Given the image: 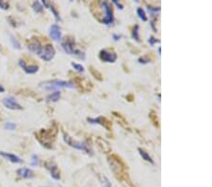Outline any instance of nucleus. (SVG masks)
I'll list each match as a JSON object with an SVG mask.
<instances>
[{
	"label": "nucleus",
	"mask_w": 212,
	"mask_h": 187,
	"mask_svg": "<svg viewBox=\"0 0 212 187\" xmlns=\"http://www.w3.org/2000/svg\"><path fill=\"white\" fill-rule=\"evenodd\" d=\"M109 165L111 166V170L113 171V173L115 174V176L119 179V180H124L126 179V165L124 163V161L121 159L118 155L112 154L108 158Z\"/></svg>",
	"instance_id": "1"
},
{
	"label": "nucleus",
	"mask_w": 212,
	"mask_h": 187,
	"mask_svg": "<svg viewBox=\"0 0 212 187\" xmlns=\"http://www.w3.org/2000/svg\"><path fill=\"white\" fill-rule=\"evenodd\" d=\"M58 133V128L53 127L48 131H41L38 133V139L40 140V142L46 147H52V142L55 140L56 135Z\"/></svg>",
	"instance_id": "2"
},
{
	"label": "nucleus",
	"mask_w": 212,
	"mask_h": 187,
	"mask_svg": "<svg viewBox=\"0 0 212 187\" xmlns=\"http://www.w3.org/2000/svg\"><path fill=\"white\" fill-rule=\"evenodd\" d=\"M41 88L45 89V90H54L57 88H71L74 89L75 85L73 82L70 81H59V79H53V81H46L44 82H41L39 85Z\"/></svg>",
	"instance_id": "3"
},
{
	"label": "nucleus",
	"mask_w": 212,
	"mask_h": 187,
	"mask_svg": "<svg viewBox=\"0 0 212 187\" xmlns=\"http://www.w3.org/2000/svg\"><path fill=\"white\" fill-rule=\"evenodd\" d=\"M61 47L64 49V51H65L66 53H68V54H71V55L75 54L77 55V53H78L77 55L81 54V52H79V51L75 49V39L71 36H66L65 38H64L61 42Z\"/></svg>",
	"instance_id": "4"
},
{
	"label": "nucleus",
	"mask_w": 212,
	"mask_h": 187,
	"mask_svg": "<svg viewBox=\"0 0 212 187\" xmlns=\"http://www.w3.org/2000/svg\"><path fill=\"white\" fill-rule=\"evenodd\" d=\"M101 4L104 9V11H105V16H104V19H103V21H102V23H104L106 25L111 24V23H113V10H112L111 6L106 1L101 2Z\"/></svg>",
	"instance_id": "5"
},
{
	"label": "nucleus",
	"mask_w": 212,
	"mask_h": 187,
	"mask_svg": "<svg viewBox=\"0 0 212 187\" xmlns=\"http://www.w3.org/2000/svg\"><path fill=\"white\" fill-rule=\"evenodd\" d=\"M99 58L106 63H114L117 60V54L111 49H102L99 53Z\"/></svg>",
	"instance_id": "6"
},
{
	"label": "nucleus",
	"mask_w": 212,
	"mask_h": 187,
	"mask_svg": "<svg viewBox=\"0 0 212 187\" xmlns=\"http://www.w3.org/2000/svg\"><path fill=\"white\" fill-rule=\"evenodd\" d=\"M55 48L53 47V45L51 44H46L43 47V49H41V51L40 53V57L44 60H46V62H49V60H51L53 58H54L55 56Z\"/></svg>",
	"instance_id": "7"
},
{
	"label": "nucleus",
	"mask_w": 212,
	"mask_h": 187,
	"mask_svg": "<svg viewBox=\"0 0 212 187\" xmlns=\"http://www.w3.org/2000/svg\"><path fill=\"white\" fill-rule=\"evenodd\" d=\"M63 140H64V142H65L66 144H68L72 147H75V148H77V149H79V150H86V151L88 150L87 149V146L85 144H83L81 142H78V141H77V140H74L69 134L64 133Z\"/></svg>",
	"instance_id": "8"
},
{
	"label": "nucleus",
	"mask_w": 212,
	"mask_h": 187,
	"mask_svg": "<svg viewBox=\"0 0 212 187\" xmlns=\"http://www.w3.org/2000/svg\"><path fill=\"white\" fill-rule=\"evenodd\" d=\"M88 121L90 123L101 125L102 127L107 129L108 131H110L112 129V122L109 121L108 118H106L105 116H98L97 118H88Z\"/></svg>",
	"instance_id": "9"
},
{
	"label": "nucleus",
	"mask_w": 212,
	"mask_h": 187,
	"mask_svg": "<svg viewBox=\"0 0 212 187\" xmlns=\"http://www.w3.org/2000/svg\"><path fill=\"white\" fill-rule=\"evenodd\" d=\"M44 166L50 171L52 178H54L55 180H59L60 179V171L59 169L58 165H56L54 162L52 161H48L44 163Z\"/></svg>",
	"instance_id": "10"
},
{
	"label": "nucleus",
	"mask_w": 212,
	"mask_h": 187,
	"mask_svg": "<svg viewBox=\"0 0 212 187\" xmlns=\"http://www.w3.org/2000/svg\"><path fill=\"white\" fill-rule=\"evenodd\" d=\"M75 84H77L78 86V88L80 91H82V92H85V91H90L93 88V85H92V82L90 81H87L86 83L84 82L85 81L84 79H82L79 76H75Z\"/></svg>",
	"instance_id": "11"
},
{
	"label": "nucleus",
	"mask_w": 212,
	"mask_h": 187,
	"mask_svg": "<svg viewBox=\"0 0 212 187\" xmlns=\"http://www.w3.org/2000/svg\"><path fill=\"white\" fill-rule=\"evenodd\" d=\"M3 104L6 108L10 109V110L16 111V110H22L23 109V107L19 104V103L15 100L13 97H10L4 98L3 99Z\"/></svg>",
	"instance_id": "12"
},
{
	"label": "nucleus",
	"mask_w": 212,
	"mask_h": 187,
	"mask_svg": "<svg viewBox=\"0 0 212 187\" xmlns=\"http://www.w3.org/2000/svg\"><path fill=\"white\" fill-rule=\"evenodd\" d=\"M96 143L98 145V147H99V148L104 152V153H109V152H111V147L107 140H105L104 138H102V137H97Z\"/></svg>",
	"instance_id": "13"
},
{
	"label": "nucleus",
	"mask_w": 212,
	"mask_h": 187,
	"mask_svg": "<svg viewBox=\"0 0 212 187\" xmlns=\"http://www.w3.org/2000/svg\"><path fill=\"white\" fill-rule=\"evenodd\" d=\"M19 65L22 67V69L24 70L26 74H35L36 72L39 70V67L37 65H26V63L23 60H19Z\"/></svg>",
	"instance_id": "14"
},
{
	"label": "nucleus",
	"mask_w": 212,
	"mask_h": 187,
	"mask_svg": "<svg viewBox=\"0 0 212 187\" xmlns=\"http://www.w3.org/2000/svg\"><path fill=\"white\" fill-rule=\"evenodd\" d=\"M50 36L53 40L59 41L61 38V30L58 25H53L50 28Z\"/></svg>",
	"instance_id": "15"
},
{
	"label": "nucleus",
	"mask_w": 212,
	"mask_h": 187,
	"mask_svg": "<svg viewBox=\"0 0 212 187\" xmlns=\"http://www.w3.org/2000/svg\"><path fill=\"white\" fill-rule=\"evenodd\" d=\"M43 47L44 45H41V44L39 41H34L31 44H29L28 45V48L29 51L35 53V54H37V55H40L41 49H43Z\"/></svg>",
	"instance_id": "16"
},
{
	"label": "nucleus",
	"mask_w": 212,
	"mask_h": 187,
	"mask_svg": "<svg viewBox=\"0 0 212 187\" xmlns=\"http://www.w3.org/2000/svg\"><path fill=\"white\" fill-rule=\"evenodd\" d=\"M0 155H1L3 158H5L6 160H8V161H10L11 163H22L21 158H19L18 156L14 155V154H10V153H7V152L1 151V152H0Z\"/></svg>",
	"instance_id": "17"
},
{
	"label": "nucleus",
	"mask_w": 212,
	"mask_h": 187,
	"mask_svg": "<svg viewBox=\"0 0 212 187\" xmlns=\"http://www.w3.org/2000/svg\"><path fill=\"white\" fill-rule=\"evenodd\" d=\"M17 175L23 179H29L33 177V172L28 168H20L17 170Z\"/></svg>",
	"instance_id": "18"
},
{
	"label": "nucleus",
	"mask_w": 212,
	"mask_h": 187,
	"mask_svg": "<svg viewBox=\"0 0 212 187\" xmlns=\"http://www.w3.org/2000/svg\"><path fill=\"white\" fill-rule=\"evenodd\" d=\"M149 118H150L151 122H152L155 127L160 128V119H158L157 114L156 112H155V111H150V113H149Z\"/></svg>",
	"instance_id": "19"
},
{
	"label": "nucleus",
	"mask_w": 212,
	"mask_h": 187,
	"mask_svg": "<svg viewBox=\"0 0 212 187\" xmlns=\"http://www.w3.org/2000/svg\"><path fill=\"white\" fill-rule=\"evenodd\" d=\"M89 70H90V74H92V76L93 77H94L95 78L97 81H103V76H102V74L100 73L99 71H98L97 69H95V68H94L93 66H90L89 67Z\"/></svg>",
	"instance_id": "20"
},
{
	"label": "nucleus",
	"mask_w": 212,
	"mask_h": 187,
	"mask_svg": "<svg viewBox=\"0 0 212 187\" xmlns=\"http://www.w3.org/2000/svg\"><path fill=\"white\" fill-rule=\"evenodd\" d=\"M60 97V92L59 91H55L54 93H52L51 95H49L46 97L47 102H57Z\"/></svg>",
	"instance_id": "21"
},
{
	"label": "nucleus",
	"mask_w": 212,
	"mask_h": 187,
	"mask_svg": "<svg viewBox=\"0 0 212 187\" xmlns=\"http://www.w3.org/2000/svg\"><path fill=\"white\" fill-rule=\"evenodd\" d=\"M139 154H141V156L142 157L143 160H145V161L149 162L151 163H154L153 159L151 158V156L148 153H147V152L144 149H142V148H139Z\"/></svg>",
	"instance_id": "22"
},
{
	"label": "nucleus",
	"mask_w": 212,
	"mask_h": 187,
	"mask_svg": "<svg viewBox=\"0 0 212 187\" xmlns=\"http://www.w3.org/2000/svg\"><path fill=\"white\" fill-rule=\"evenodd\" d=\"M43 3H44V5L45 7L49 8V9H50V10L53 11V13H54L55 17H56V20H57V21H59V13H58V11H57V10H55V8L52 6V4H51V3H49V2H47V1H43Z\"/></svg>",
	"instance_id": "23"
},
{
	"label": "nucleus",
	"mask_w": 212,
	"mask_h": 187,
	"mask_svg": "<svg viewBox=\"0 0 212 187\" xmlns=\"http://www.w3.org/2000/svg\"><path fill=\"white\" fill-rule=\"evenodd\" d=\"M32 8H33L34 11H36V13H41L44 10V7L41 6V4L40 2H34L32 5Z\"/></svg>",
	"instance_id": "24"
},
{
	"label": "nucleus",
	"mask_w": 212,
	"mask_h": 187,
	"mask_svg": "<svg viewBox=\"0 0 212 187\" xmlns=\"http://www.w3.org/2000/svg\"><path fill=\"white\" fill-rule=\"evenodd\" d=\"M132 37H133V39H135L136 41L139 42V26L136 25L134 28H133V30H132Z\"/></svg>",
	"instance_id": "25"
},
{
	"label": "nucleus",
	"mask_w": 212,
	"mask_h": 187,
	"mask_svg": "<svg viewBox=\"0 0 212 187\" xmlns=\"http://www.w3.org/2000/svg\"><path fill=\"white\" fill-rule=\"evenodd\" d=\"M137 13H138V15L139 16V18L142 19V21H147V16H146V13H145V11L143 10V9H142V8H138V10H137Z\"/></svg>",
	"instance_id": "26"
},
{
	"label": "nucleus",
	"mask_w": 212,
	"mask_h": 187,
	"mask_svg": "<svg viewBox=\"0 0 212 187\" xmlns=\"http://www.w3.org/2000/svg\"><path fill=\"white\" fill-rule=\"evenodd\" d=\"M10 42H11V44H12L13 45V47H15L16 49H20L21 48V44L20 43L17 41V39L15 37H13L12 35H10Z\"/></svg>",
	"instance_id": "27"
},
{
	"label": "nucleus",
	"mask_w": 212,
	"mask_h": 187,
	"mask_svg": "<svg viewBox=\"0 0 212 187\" xmlns=\"http://www.w3.org/2000/svg\"><path fill=\"white\" fill-rule=\"evenodd\" d=\"M112 114H113V115H114L115 117L119 118V119H120V122H121V124H122L123 126H126V125L127 124V122L126 121V119H124V118L122 115H121L120 113H116V112H113V113H112ZM120 122H119V123H120Z\"/></svg>",
	"instance_id": "28"
},
{
	"label": "nucleus",
	"mask_w": 212,
	"mask_h": 187,
	"mask_svg": "<svg viewBox=\"0 0 212 187\" xmlns=\"http://www.w3.org/2000/svg\"><path fill=\"white\" fill-rule=\"evenodd\" d=\"M5 128L9 131H14L16 129V125L14 123H11V122H8V123L5 124Z\"/></svg>",
	"instance_id": "29"
},
{
	"label": "nucleus",
	"mask_w": 212,
	"mask_h": 187,
	"mask_svg": "<svg viewBox=\"0 0 212 187\" xmlns=\"http://www.w3.org/2000/svg\"><path fill=\"white\" fill-rule=\"evenodd\" d=\"M72 66H73L75 70H77L79 72L84 71V67H83L81 64H78V63H72Z\"/></svg>",
	"instance_id": "30"
},
{
	"label": "nucleus",
	"mask_w": 212,
	"mask_h": 187,
	"mask_svg": "<svg viewBox=\"0 0 212 187\" xmlns=\"http://www.w3.org/2000/svg\"><path fill=\"white\" fill-rule=\"evenodd\" d=\"M9 4H8L7 2H5V1H1V0H0V8H1L2 10H8L9 9Z\"/></svg>",
	"instance_id": "31"
},
{
	"label": "nucleus",
	"mask_w": 212,
	"mask_h": 187,
	"mask_svg": "<svg viewBox=\"0 0 212 187\" xmlns=\"http://www.w3.org/2000/svg\"><path fill=\"white\" fill-rule=\"evenodd\" d=\"M150 60H151L147 58V56L142 57V58H139V62L141 63H149Z\"/></svg>",
	"instance_id": "32"
},
{
	"label": "nucleus",
	"mask_w": 212,
	"mask_h": 187,
	"mask_svg": "<svg viewBox=\"0 0 212 187\" xmlns=\"http://www.w3.org/2000/svg\"><path fill=\"white\" fill-rule=\"evenodd\" d=\"M38 165V157L36 155H33L32 156V159H31V165L32 166H35Z\"/></svg>",
	"instance_id": "33"
},
{
	"label": "nucleus",
	"mask_w": 212,
	"mask_h": 187,
	"mask_svg": "<svg viewBox=\"0 0 212 187\" xmlns=\"http://www.w3.org/2000/svg\"><path fill=\"white\" fill-rule=\"evenodd\" d=\"M113 3H115L116 4V5L117 6H118V8H119V9H121V10H123V5H122V4H120L118 1H117V0H113Z\"/></svg>",
	"instance_id": "34"
},
{
	"label": "nucleus",
	"mask_w": 212,
	"mask_h": 187,
	"mask_svg": "<svg viewBox=\"0 0 212 187\" xmlns=\"http://www.w3.org/2000/svg\"><path fill=\"white\" fill-rule=\"evenodd\" d=\"M133 99H134V95H126V100L132 101Z\"/></svg>",
	"instance_id": "35"
},
{
	"label": "nucleus",
	"mask_w": 212,
	"mask_h": 187,
	"mask_svg": "<svg viewBox=\"0 0 212 187\" xmlns=\"http://www.w3.org/2000/svg\"><path fill=\"white\" fill-rule=\"evenodd\" d=\"M149 42L151 43V44H154L155 43H156V42H157V40H155V38L153 37V36H151L150 37V39H149Z\"/></svg>",
	"instance_id": "36"
},
{
	"label": "nucleus",
	"mask_w": 212,
	"mask_h": 187,
	"mask_svg": "<svg viewBox=\"0 0 212 187\" xmlns=\"http://www.w3.org/2000/svg\"><path fill=\"white\" fill-rule=\"evenodd\" d=\"M4 91H5V89H4V87L0 85V93H4Z\"/></svg>",
	"instance_id": "37"
},
{
	"label": "nucleus",
	"mask_w": 212,
	"mask_h": 187,
	"mask_svg": "<svg viewBox=\"0 0 212 187\" xmlns=\"http://www.w3.org/2000/svg\"><path fill=\"white\" fill-rule=\"evenodd\" d=\"M158 54L160 55V47H158Z\"/></svg>",
	"instance_id": "38"
}]
</instances>
